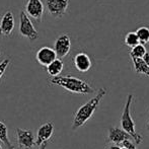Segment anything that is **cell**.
Masks as SVG:
<instances>
[{"label":"cell","mask_w":149,"mask_h":149,"mask_svg":"<svg viewBox=\"0 0 149 149\" xmlns=\"http://www.w3.org/2000/svg\"><path fill=\"white\" fill-rule=\"evenodd\" d=\"M54 50H55L57 57L59 59L66 57L71 50L70 37L68 35H65V33L59 36L55 41V44H54Z\"/></svg>","instance_id":"cell-6"},{"label":"cell","mask_w":149,"mask_h":149,"mask_svg":"<svg viewBox=\"0 0 149 149\" xmlns=\"http://www.w3.org/2000/svg\"><path fill=\"white\" fill-rule=\"evenodd\" d=\"M0 35H1V31H0Z\"/></svg>","instance_id":"cell-28"},{"label":"cell","mask_w":149,"mask_h":149,"mask_svg":"<svg viewBox=\"0 0 149 149\" xmlns=\"http://www.w3.org/2000/svg\"><path fill=\"white\" fill-rule=\"evenodd\" d=\"M69 5V0H47L49 13L54 17H62Z\"/></svg>","instance_id":"cell-7"},{"label":"cell","mask_w":149,"mask_h":149,"mask_svg":"<svg viewBox=\"0 0 149 149\" xmlns=\"http://www.w3.org/2000/svg\"><path fill=\"white\" fill-rule=\"evenodd\" d=\"M46 147H47V143H45V144H43V145L41 146L39 149H46Z\"/></svg>","instance_id":"cell-24"},{"label":"cell","mask_w":149,"mask_h":149,"mask_svg":"<svg viewBox=\"0 0 149 149\" xmlns=\"http://www.w3.org/2000/svg\"><path fill=\"white\" fill-rule=\"evenodd\" d=\"M107 89L106 88H100L98 90V92L95 94L94 97H92L91 100H88L86 104H84L83 106H81L80 108L77 110L76 114L74 116V120H73L72 124V129H78L79 127L83 126L86 123L88 120L93 116L94 112L96 111V109L98 108L102 100L107 95Z\"/></svg>","instance_id":"cell-1"},{"label":"cell","mask_w":149,"mask_h":149,"mask_svg":"<svg viewBox=\"0 0 149 149\" xmlns=\"http://www.w3.org/2000/svg\"><path fill=\"white\" fill-rule=\"evenodd\" d=\"M124 42H125V45L130 47L131 49L140 44V41H139V39H138V36H137V33H136V31L128 33L127 35H126Z\"/></svg>","instance_id":"cell-18"},{"label":"cell","mask_w":149,"mask_h":149,"mask_svg":"<svg viewBox=\"0 0 149 149\" xmlns=\"http://www.w3.org/2000/svg\"><path fill=\"white\" fill-rule=\"evenodd\" d=\"M36 59L42 66H49L52 62L57 59V54L53 48L50 47H42L39 49L36 55Z\"/></svg>","instance_id":"cell-8"},{"label":"cell","mask_w":149,"mask_h":149,"mask_svg":"<svg viewBox=\"0 0 149 149\" xmlns=\"http://www.w3.org/2000/svg\"><path fill=\"white\" fill-rule=\"evenodd\" d=\"M0 149H2V147H1V145H0Z\"/></svg>","instance_id":"cell-26"},{"label":"cell","mask_w":149,"mask_h":149,"mask_svg":"<svg viewBox=\"0 0 149 149\" xmlns=\"http://www.w3.org/2000/svg\"><path fill=\"white\" fill-rule=\"evenodd\" d=\"M0 141H1L8 149H14V146L12 145L9 138H8L7 127H6L5 124L1 121H0Z\"/></svg>","instance_id":"cell-15"},{"label":"cell","mask_w":149,"mask_h":149,"mask_svg":"<svg viewBox=\"0 0 149 149\" xmlns=\"http://www.w3.org/2000/svg\"><path fill=\"white\" fill-rule=\"evenodd\" d=\"M0 54H1V52H0Z\"/></svg>","instance_id":"cell-29"},{"label":"cell","mask_w":149,"mask_h":149,"mask_svg":"<svg viewBox=\"0 0 149 149\" xmlns=\"http://www.w3.org/2000/svg\"><path fill=\"white\" fill-rule=\"evenodd\" d=\"M122 146L126 149H137L135 144H134L131 140H126V141H124L123 143H122Z\"/></svg>","instance_id":"cell-21"},{"label":"cell","mask_w":149,"mask_h":149,"mask_svg":"<svg viewBox=\"0 0 149 149\" xmlns=\"http://www.w3.org/2000/svg\"><path fill=\"white\" fill-rule=\"evenodd\" d=\"M143 61L146 63L147 66H149V53H146V55L143 57Z\"/></svg>","instance_id":"cell-22"},{"label":"cell","mask_w":149,"mask_h":149,"mask_svg":"<svg viewBox=\"0 0 149 149\" xmlns=\"http://www.w3.org/2000/svg\"><path fill=\"white\" fill-rule=\"evenodd\" d=\"M147 51L143 44H139L136 47L132 48L130 51V57L131 59H143V57L146 55Z\"/></svg>","instance_id":"cell-16"},{"label":"cell","mask_w":149,"mask_h":149,"mask_svg":"<svg viewBox=\"0 0 149 149\" xmlns=\"http://www.w3.org/2000/svg\"><path fill=\"white\" fill-rule=\"evenodd\" d=\"M17 144L20 149H31L36 145V139L31 130L16 128Z\"/></svg>","instance_id":"cell-5"},{"label":"cell","mask_w":149,"mask_h":149,"mask_svg":"<svg viewBox=\"0 0 149 149\" xmlns=\"http://www.w3.org/2000/svg\"><path fill=\"white\" fill-rule=\"evenodd\" d=\"M53 132H54V125L52 122H47V123L43 124V125L38 129L36 145L42 146L43 144L47 143L48 140L53 135Z\"/></svg>","instance_id":"cell-10"},{"label":"cell","mask_w":149,"mask_h":149,"mask_svg":"<svg viewBox=\"0 0 149 149\" xmlns=\"http://www.w3.org/2000/svg\"><path fill=\"white\" fill-rule=\"evenodd\" d=\"M134 65V69L137 73L144 74L149 77V66L146 65L143 59H132Z\"/></svg>","instance_id":"cell-17"},{"label":"cell","mask_w":149,"mask_h":149,"mask_svg":"<svg viewBox=\"0 0 149 149\" xmlns=\"http://www.w3.org/2000/svg\"><path fill=\"white\" fill-rule=\"evenodd\" d=\"M26 12L38 22H41L44 14V4L42 0H28L26 3Z\"/></svg>","instance_id":"cell-9"},{"label":"cell","mask_w":149,"mask_h":149,"mask_svg":"<svg viewBox=\"0 0 149 149\" xmlns=\"http://www.w3.org/2000/svg\"><path fill=\"white\" fill-rule=\"evenodd\" d=\"M52 84L58 85L73 93L89 94L93 92V89L86 81L74 76H57L50 79Z\"/></svg>","instance_id":"cell-2"},{"label":"cell","mask_w":149,"mask_h":149,"mask_svg":"<svg viewBox=\"0 0 149 149\" xmlns=\"http://www.w3.org/2000/svg\"><path fill=\"white\" fill-rule=\"evenodd\" d=\"M133 139L131 135L127 133L126 131H124L122 128L118 127H111L109 130V140L113 143H115L116 145L118 144H122L126 140H131Z\"/></svg>","instance_id":"cell-11"},{"label":"cell","mask_w":149,"mask_h":149,"mask_svg":"<svg viewBox=\"0 0 149 149\" xmlns=\"http://www.w3.org/2000/svg\"><path fill=\"white\" fill-rule=\"evenodd\" d=\"M122 149H126V148H124V147H122Z\"/></svg>","instance_id":"cell-27"},{"label":"cell","mask_w":149,"mask_h":149,"mask_svg":"<svg viewBox=\"0 0 149 149\" xmlns=\"http://www.w3.org/2000/svg\"><path fill=\"white\" fill-rule=\"evenodd\" d=\"M14 29V16L11 11H7L3 14L0 22V31L1 35L9 36Z\"/></svg>","instance_id":"cell-13"},{"label":"cell","mask_w":149,"mask_h":149,"mask_svg":"<svg viewBox=\"0 0 149 149\" xmlns=\"http://www.w3.org/2000/svg\"><path fill=\"white\" fill-rule=\"evenodd\" d=\"M74 66L79 72H87L92 66L91 59L86 53H78L73 59Z\"/></svg>","instance_id":"cell-12"},{"label":"cell","mask_w":149,"mask_h":149,"mask_svg":"<svg viewBox=\"0 0 149 149\" xmlns=\"http://www.w3.org/2000/svg\"><path fill=\"white\" fill-rule=\"evenodd\" d=\"M19 33L30 40H36L39 37V33L31 22L30 16L24 10H22L19 14Z\"/></svg>","instance_id":"cell-4"},{"label":"cell","mask_w":149,"mask_h":149,"mask_svg":"<svg viewBox=\"0 0 149 149\" xmlns=\"http://www.w3.org/2000/svg\"><path fill=\"white\" fill-rule=\"evenodd\" d=\"M64 68V64H63V61L57 58L54 62H52L49 66H47V72L50 76L52 77H57L60 75V73L63 71Z\"/></svg>","instance_id":"cell-14"},{"label":"cell","mask_w":149,"mask_h":149,"mask_svg":"<svg viewBox=\"0 0 149 149\" xmlns=\"http://www.w3.org/2000/svg\"><path fill=\"white\" fill-rule=\"evenodd\" d=\"M9 63H10V59H4L0 63V79H1V77L3 76V74L5 73Z\"/></svg>","instance_id":"cell-20"},{"label":"cell","mask_w":149,"mask_h":149,"mask_svg":"<svg viewBox=\"0 0 149 149\" xmlns=\"http://www.w3.org/2000/svg\"><path fill=\"white\" fill-rule=\"evenodd\" d=\"M132 100H133V95H132V94H129L127 97V100H126L123 113H122L121 126H122V129H123L124 131H126L129 135L132 136V138H133V140L135 141V143L139 145V144L142 142V140H143V137H142V135H140L139 133L136 132L135 123H134L133 119H132V116H131Z\"/></svg>","instance_id":"cell-3"},{"label":"cell","mask_w":149,"mask_h":149,"mask_svg":"<svg viewBox=\"0 0 149 149\" xmlns=\"http://www.w3.org/2000/svg\"><path fill=\"white\" fill-rule=\"evenodd\" d=\"M136 33L138 36V39L140 41V44H146L149 42V28L147 26H141L137 29Z\"/></svg>","instance_id":"cell-19"},{"label":"cell","mask_w":149,"mask_h":149,"mask_svg":"<svg viewBox=\"0 0 149 149\" xmlns=\"http://www.w3.org/2000/svg\"><path fill=\"white\" fill-rule=\"evenodd\" d=\"M148 110H149V106H148ZM146 128H147V130H149V121L147 123V126H146Z\"/></svg>","instance_id":"cell-25"},{"label":"cell","mask_w":149,"mask_h":149,"mask_svg":"<svg viewBox=\"0 0 149 149\" xmlns=\"http://www.w3.org/2000/svg\"><path fill=\"white\" fill-rule=\"evenodd\" d=\"M108 149H122V148L118 145H113V146H110Z\"/></svg>","instance_id":"cell-23"}]
</instances>
